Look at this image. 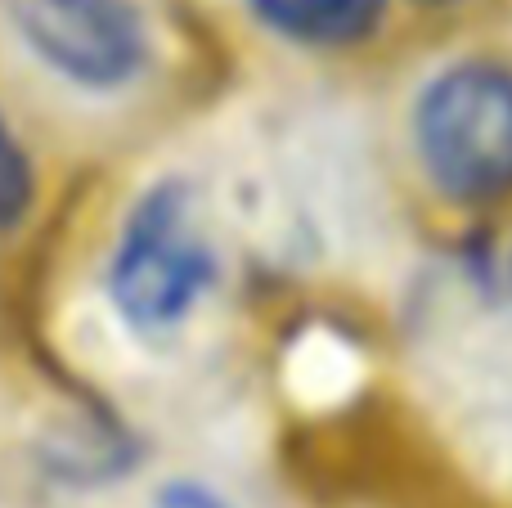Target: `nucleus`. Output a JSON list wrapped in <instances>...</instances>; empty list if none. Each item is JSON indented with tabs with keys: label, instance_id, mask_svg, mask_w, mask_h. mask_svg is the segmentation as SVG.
I'll return each instance as SVG.
<instances>
[{
	"label": "nucleus",
	"instance_id": "0eeeda50",
	"mask_svg": "<svg viewBox=\"0 0 512 508\" xmlns=\"http://www.w3.org/2000/svg\"><path fill=\"white\" fill-rule=\"evenodd\" d=\"M508 284H512V261H508Z\"/></svg>",
	"mask_w": 512,
	"mask_h": 508
},
{
	"label": "nucleus",
	"instance_id": "f257e3e1",
	"mask_svg": "<svg viewBox=\"0 0 512 508\" xmlns=\"http://www.w3.org/2000/svg\"><path fill=\"white\" fill-rule=\"evenodd\" d=\"M414 149L450 203L490 207L512 194V68L468 59L436 72L414 104Z\"/></svg>",
	"mask_w": 512,
	"mask_h": 508
},
{
	"label": "nucleus",
	"instance_id": "7ed1b4c3",
	"mask_svg": "<svg viewBox=\"0 0 512 508\" xmlns=\"http://www.w3.org/2000/svg\"><path fill=\"white\" fill-rule=\"evenodd\" d=\"M9 14L18 36L81 86H126L149 59V32L131 0H9Z\"/></svg>",
	"mask_w": 512,
	"mask_h": 508
},
{
	"label": "nucleus",
	"instance_id": "20e7f679",
	"mask_svg": "<svg viewBox=\"0 0 512 508\" xmlns=\"http://www.w3.org/2000/svg\"><path fill=\"white\" fill-rule=\"evenodd\" d=\"M256 23L274 36L319 50L369 41L387 18V0H248Z\"/></svg>",
	"mask_w": 512,
	"mask_h": 508
},
{
	"label": "nucleus",
	"instance_id": "423d86ee",
	"mask_svg": "<svg viewBox=\"0 0 512 508\" xmlns=\"http://www.w3.org/2000/svg\"><path fill=\"white\" fill-rule=\"evenodd\" d=\"M162 508H230L221 495H212L207 486H194V482H176L162 491Z\"/></svg>",
	"mask_w": 512,
	"mask_h": 508
},
{
	"label": "nucleus",
	"instance_id": "f03ea898",
	"mask_svg": "<svg viewBox=\"0 0 512 508\" xmlns=\"http://www.w3.org/2000/svg\"><path fill=\"white\" fill-rule=\"evenodd\" d=\"M212 284V248L198 234L194 207L180 185H162L126 221L117 243L108 293L117 311L140 329L180 324Z\"/></svg>",
	"mask_w": 512,
	"mask_h": 508
},
{
	"label": "nucleus",
	"instance_id": "39448f33",
	"mask_svg": "<svg viewBox=\"0 0 512 508\" xmlns=\"http://www.w3.org/2000/svg\"><path fill=\"white\" fill-rule=\"evenodd\" d=\"M27 207H32V167L0 117V225H14Z\"/></svg>",
	"mask_w": 512,
	"mask_h": 508
}]
</instances>
